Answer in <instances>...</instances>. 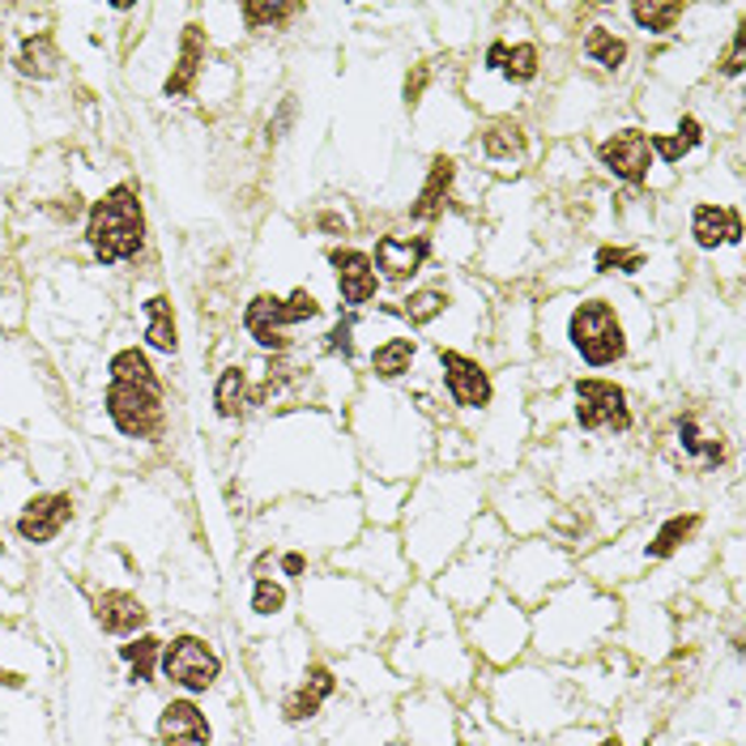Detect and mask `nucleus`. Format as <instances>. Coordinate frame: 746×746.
Returning <instances> with one entry per match:
<instances>
[{
    "label": "nucleus",
    "instance_id": "f257e3e1",
    "mask_svg": "<svg viewBox=\"0 0 746 746\" xmlns=\"http://www.w3.org/2000/svg\"><path fill=\"white\" fill-rule=\"evenodd\" d=\"M86 239L95 248V257L102 264H116V260H129L141 252V239H145V218H141V201L129 184L111 188V193L98 201L90 209V227Z\"/></svg>",
    "mask_w": 746,
    "mask_h": 746
},
{
    "label": "nucleus",
    "instance_id": "f03ea898",
    "mask_svg": "<svg viewBox=\"0 0 746 746\" xmlns=\"http://www.w3.org/2000/svg\"><path fill=\"white\" fill-rule=\"evenodd\" d=\"M567 337H572V350L588 367H610V363L627 355L623 325H618L615 307L606 299H584L581 307L572 312V321H567Z\"/></svg>",
    "mask_w": 746,
    "mask_h": 746
},
{
    "label": "nucleus",
    "instance_id": "7ed1b4c3",
    "mask_svg": "<svg viewBox=\"0 0 746 746\" xmlns=\"http://www.w3.org/2000/svg\"><path fill=\"white\" fill-rule=\"evenodd\" d=\"M107 414L111 422L125 431V435H150L159 422H163V397L150 385H125V380H111L107 389Z\"/></svg>",
    "mask_w": 746,
    "mask_h": 746
},
{
    "label": "nucleus",
    "instance_id": "20e7f679",
    "mask_svg": "<svg viewBox=\"0 0 746 746\" xmlns=\"http://www.w3.org/2000/svg\"><path fill=\"white\" fill-rule=\"evenodd\" d=\"M576 422L584 431H627V392L610 380H576Z\"/></svg>",
    "mask_w": 746,
    "mask_h": 746
},
{
    "label": "nucleus",
    "instance_id": "39448f33",
    "mask_svg": "<svg viewBox=\"0 0 746 746\" xmlns=\"http://www.w3.org/2000/svg\"><path fill=\"white\" fill-rule=\"evenodd\" d=\"M163 670H166V679H175L180 686L205 691V686H214V679H218L223 666H218V652L209 649L205 640L184 636V640H175V645L163 652Z\"/></svg>",
    "mask_w": 746,
    "mask_h": 746
},
{
    "label": "nucleus",
    "instance_id": "423d86ee",
    "mask_svg": "<svg viewBox=\"0 0 746 746\" xmlns=\"http://www.w3.org/2000/svg\"><path fill=\"white\" fill-rule=\"evenodd\" d=\"M597 159H602V166H606L615 180L645 184V180H649V166H652V145L640 129H618L615 137L602 141Z\"/></svg>",
    "mask_w": 746,
    "mask_h": 746
},
{
    "label": "nucleus",
    "instance_id": "0eeeda50",
    "mask_svg": "<svg viewBox=\"0 0 746 746\" xmlns=\"http://www.w3.org/2000/svg\"><path fill=\"white\" fill-rule=\"evenodd\" d=\"M440 367H444V385L461 410H483L490 401V376L474 363V358L456 355V350H440Z\"/></svg>",
    "mask_w": 746,
    "mask_h": 746
},
{
    "label": "nucleus",
    "instance_id": "6e6552de",
    "mask_svg": "<svg viewBox=\"0 0 746 746\" xmlns=\"http://www.w3.org/2000/svg\"><path fill=\"white\" fill-rule=\"evenodd\" d=\"M333 269H337V291L350 307H363L371 303L376 291H380V278H376V264L371 257H363L355 248H337L333 252Z\"/></svg>",
    "mask_w": 746,
    "mask_h": 746
},
{
    "label": "nucleus",
    "instance_id": "1a4fd4ad",
    "mask_svg": "<svg viewBox=\"0 0 746 746\" xmlns=\"http://www.w3.org/2000/svg\"><path fill=\"white\" fill-rule=\"evenodd\" d=\"M431 252V244L426 239H410V235H385L380 244H376V269L389 278V282H406V278H414L422 269V260Z\"/></svg>",
    "mask_w": 746,
    "mask_h": 746
},
{
    "label": "nucleus",
    "instance_id": "9d476101",
    "mask_svg": "<svg viewBox=\"0 0 746 746\" xmlns=\"http://www.w3.org/2000/svg\"><path fill=\"white\" fill-rule=\"evenodd\" d=\"M68 512H73L68 495H39V499L26 504V512L18 517V533L26 542H52L61 533V525L68 520Z\"/></svg>",
    "mask_w": 746,
    "mask_h": 746
},
{
    "label": "nucleus",
    "instance_id": "9b49d317",
    "mask_svg": "<svg viewBox=\"0 0 746 746\" xmlns=\"http://www.w3.org/2000/svg\"><path fill=\"white\" fill-rule=\"evenodd\" d=\"M159 738H163V746H209V725L188 700H175L163 709Z\"/></svg>",
    "mask_w": 746,
    "mask_h": 746
},
{
    "label": "nucleus",
    "instance_id": "f8f14e48",
    "mask_svg": "<svg viewBox=\"0 0 746 746\" xmlns=\"http://www.w3.org/2000/svg\"><path fill=\"white\" fill-rule=\"evenodd\" d=\"M691 235L700 248H721V244H738L743 223L734 209H721V205H695L691 214Z\"/></svg>",
    "mask_w": 746,
    "mask_h": 746
},
{
    "label": "nucleus",
    "instance_id": "ddd939ff",
    "mask_svg": "<svg viewBox=\"0 0 746 746\" xmlns=\"http://www.w3.org/2000/svg\"><path fill=\"white\" fill-rule=\"evenodd\" d=\"M244 325H248V333L257 337L264 350H269V346H282V328L291 325V321H286V303H282L278 294H257V299L248 303V312H244Z\"/></svg>",
    "mask_w": 746,
    "mask_h": 746
},
{
    "label": "nucleus",
    "instance_id": "4468645a",
    "mask_svg": "<svg viewBox=\"0 0 746 746\" xmlns=\"http://www.w3.org/2000/svg\"><path fill=\"white\" fill-rule=\"evenodd\" d=\"M487 68L490 73H504L508 82H533L538 77V47L533 43H517V47H508V43H490L487 47Z\"/></svg>",
    "mask_w": 746,
    "mask_h": 746
},
{
    "label": "nucleus",
    "instance_id": "2eb2a0df",
    "mask_svg": "<svg viewBox=\"0 0 746 746\" xmlns=\"http://www.w3.org/2000/svg\"><path fill=\"white\" fill-rule=\"evenodd\" d=\"M483 154H487V163L495 166H512L525 159V129H520L517 120H495L487 125L483 132Z\"/></svg>",
    "mask_w": 746,
    "mask_h": 746
},
{
    "label": "nucleus",
    "instance_id": "dca6fc26",
    "mask_svg": "<svg viewBox=\"0 0 746 746\" xmlns=\"http://www.w3.org/2000/svg\"><path fill=\"white\" fill-rule=\"evenodd\" d=\"M333 670H325V666H312L307 670V682L294 691L291 700H286V716L291 721H303V716H316L321 713V704H325L328 695H333Z\"/></svg>",
    "mask_w": 746,
    "mask_h": 746
},
{
    "label": "nucleus",
    "instance_id": "f3484780",
    "mask_svg": "<svg viewBox=\"0 0 746 746\" xmlns=\"http://www.w3.org/2000/svg\"><path fill=\"white\" fill-rule=\"evenodd\" d=\"M98 623H102L107 631H116V636H129V631H137V627L145 623V610H141V602L129 597V593H102V597H98Z\"/></svg>",
    "mask_w": 746,
    "mask_h": 746
},
{
    "label": "nucleus",
    "instance_id": "a211bd4d",
    "mask_svg": "<svg viewBox=\"0 0 746 746\" xmlns=\"http://www.w3.org/2000/svg\"><path fill=\"white\" fill-rule=\"evenodd\" d=\"M453 180H456L453 159H435V163H431V175H426V184H422L419 193V205H414V218H435V214L444 209V201H448Z\"/></svg>",
    "mask_w": 746,
    "mask_h": 746
},
{
    "label": "nucleus",
    "instance_id": "6ab92c4d",
    "mask_svg": "<svg viewBox=\"0 0 746 746\" xmlns=\"http://www.w3.org/2000/svg\"><path fill=\"white\" fill-rule=\"evenodd\" d=\"M410 367H414V342H410V337H389V342L376 346V355H371V371H376L380 380H401Z\"/></svg>",
    "mask_w": 746,
    "mask_h": 746
},
{
    "label": "nucleus",
    "instance_id": "aec40b11",
    "mask_svg": "<svg viewBox=\"0 0 746 746\" xmlns=\"http://www.w3.org/2000/svg\"><path fill=\"white\" fill-rule=\"evenodd\" d=\"M584 56L597 61L606 73H618L623 61H627V43H623L615 31H606V26H588V34H584Z\"/></svg>",
    "mask_w": 746,
    "mask_h": 746
},
{
    "label": "nucleus",
    "instance_id": "412c9836",
    "mask_svg": "<svg viewBox=\"0 0 746 746\" xmlns=\"http://www.w3.org/2000/svg\"><path fill=\"white\" fill-rule=\"evenodd\" d=\"M56 47H52V39L47 34H34L22 43V52H18V68L26 73V77H52L56 73Z\"/></svg>",
    "mask_w": 746,
    "mask_h": 746
},
{
    "label": "nucleus",
    "instance_id": "4be33fe9",
    "mask_svg": "<svg viewBox=\"0 0 746 746\" xmlns=\"http://www.w3.org/2000/svg\"><path fill=\"white\" fill-rule=\"evenodd\" d=\"M695 525H700V517H674V520H666L661 529H657V538L649 542V559H666V554H674L695 533Z\"/></svg>",
    "mask_w": 746,
    "mask_h": 746
},
{
    "label": "nucleus",
    "instance_id": "5701e85b",
    "mask_svg": "<svg viewBox=\"0 0 746 746\" xmlns=\"http://www.w3.org/2000/svg\"><path fill=\"white\" fill-rule=\"evenodd\" d=\"M218 414L223 419H235V414H244V406H248V380H244V371L239 367H227L223 371V380H218Z\"/></svg>",
    "mask_w": 746,
    "mask_h": 746
},
{
    "label": "nucleus",
    "instance_id": "b1692460",
    "mask_svg": "<svg viewBox=\"0 0 746 746\" xmlns=\"http://www.w3.org/2000/svg\"><path fill=\"white\" fill-rule=\"evenodd\" d=\"M682 18V4H631V22L649 34L674 31Z\"/></svg>",
    "mask_w": 746,
    "mask_h": 746
},
{
    "label": "nucleus",
    "instance_id": "393cba45",
    "mask_svg": "<svg viewBox=\"0 0 746 746\" xmlns=\"http://www.w3.org/2000/svg\"><path fill=\"white\" fill-rule=\"evenodd\" d=\"M154 350H175V321H171V303L166 299H150V328H145Z\"/></svg>",
    "mask_w": 746,
    "mask_h": 746
},
{
    "label": "nucleus",
    "instance_id": "a878e982",
    "mask_svg": "<svg viewBox=\"0 0 746 746\" xmlns=\"http://www.w3.org/2000/svg\"><path fill=\"white\" fill-rule=\"evenodd\" d=\"M444 307H448V294L431 286V291H414V294H410L401 312H406V321H410V325H431V321H435Z\"/></svg>",
    "mask_w": 746,
    "mask_h": 746
},
{
    "label": "nucleus",
    "instance_id": "bb28decb",
    "mask_svg": "<svg viewBox=\"0 0 746 746\" xmlns=\"http://www.w3.org/2000/svg\"><path fill=\"white\" fill-rule=\"evenodd\" d=\"M111 380H125V385H150V389H159V385H154V371H150V363H145V355H137V350H125V355L111 358Z\"/></svg>",
    "mask_w": 746,
    "mask_h": 746
},
{
    "label": "nucleus",
    "instance_id": "cd10ccee",
    "mask_svg": "<svg viewBox=\"0 0 746 746\" xmlns=\"http://www.w3.org/2000/svg\"><path fill=\"white\" fill-rule=\"evenodd\" d=\"M196 61H201V34H188V43H184V56H180V73L166 82V95H184L188 90V82H193L196 73Z\"/></svg>",
    "mask_w": 746,
    "mask_h": 746
},
{
    "label": "nucleus",
    "instance_id": "c85d7f7f",
    "mask_svg": "<svg viewBox=\"0 0 746 746\" xmlns=\"http://www.w3.org/2000/svg\"><path fill=\"white\" fill-rule=\"evenodd\" d=\"M291 13H294V4H244V18H248L252 31L278 26V22H286Z\"/></svg>",
    "mask_w": 746,
    "mask_h": 746
},
{
    "label": "nucleus",
    "instance_id": "c756f323",
    "mask_svg": "<svg viewBox=\"0 0 746 746\" xmlns=\"http://www.w3.org/2000/svg\"><path fill=\"white\" fill-rule=\"evenodd\" d=\"M125 657H129L132 661V679H150V674H154V657H159V640H150V636H145V640H137V645H129V649H125Z\"/></svg>",
    "mask_w": 746,
    "mask_h": 746
},
{
    "label": "nucleus",
    "instance_id": "7c9ffc66",
    "mask_svg": "<svg viewBox=\"0 0 746 746\" xmlns=\"http://www.w3.org/2000/svg\"><path fill=\"white\" fill-rule=\"evenodd\" d=\"M640 264H645V257H640V252H623V248H602V252H597V269H602V273H631V269H640Z\"/></svg>",
    "mask_w": 746,
    "mask_h": 746
},
{
    "label": "nucleus",
    "instance_id": "2f4dec72",
    "mask_svg": "<svg viewBox=\"0 0 746 746\" xmlns=\"http://www.w3.org/2000/svg\"><path fill=\"white\" fill-rule=\"evenodd\" d=\"M282 303H286V321H291V325H303V321H316V316H321V303L307 291H294L291 299H282Z\"/></svg>",
    "mask_w": 746,
    "mask_h": 746
},
{
    "label": "nucleus",
    "instance_id": "473e14b6",
    "mask_svg": "<svg viewBox=\"0 0 746 746\" xmlns=\"http://www.w3.org/2000/svg\"><path fill=\"white\" fill-rule=\"evenodd\" d=\"M282 602H286V597H282V588H278V584L257 581V597H252V610H257V615H278V610H282Z\"/></svg>",
    "mask_w": 746,
    "mask_h": 746
},
{
    "label": "nucleus",
    "instance_id": "72a5a7b5",
    "mask_svg": "<svg viewBox=\"0 0 746 746\" xmlns=\"http://www.w3.org/2000/svg\"><path fill=\"white\" fill-rule=\"evenodd\" d=\"M721 68H725L729 77H738V73H743V34L729 43V52H725V65H721Z\"/></svg>",
    "mask_w": 746,
    "mask_h": 746
},
{
    "label": "nucleus",
    "instance_id": "f704fd0d",
    "mask_svg": "<svg viewBox=\"0 0 746 746\" xmlns=\"http://www.w3.org/2000/svg\"><path fill=\"white\" fill-rule=\"evenodd\" d=\"M593 746H623V743H618V738H597Z\"/></svg>",
    "mask_w": 746,
    "mask_h": 746
}]
</instances>
